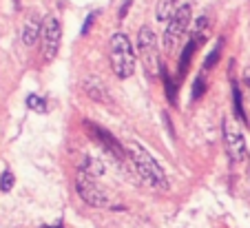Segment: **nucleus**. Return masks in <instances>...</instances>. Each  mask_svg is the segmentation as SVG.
<instances>
[{"label": "nucleus", "instance_id": "2", "mask_svg": "<svg viewBox=\"0 0 250 228\" xmlns=\"http://www.w3.org/2000/svg\"><path fill=\"white\" fill-rule=\"evenodd\" d=\"M109 56L111 69L120 80H126L133 76V71H135V49H133V42L128 40L126 34H122V31L113 34L109 44Z\"/></svg>", "mask_w": 250, "mask_h": 228}, {"label": "nucleus", "instance_id": "4", "mask_svg": "<svg viewBox=\"0 0 250 228\" xmlns=\"http://www.w3.org/2000/svg\"><path fill=\"white\" fill-rule=\"evenodd\" d=\"M76 190L80 195V200L84 204L93 206V208H109L111 206V197L100 188V184L95 182L93 175L84 171H78V177H76Z\"/></svg>", "mask_w": 250, "mask_h": 228}, {"label": "nucleus", "instance_id": "20", "mask_svg": "<svg viewBox=\"0 0 250 228\" xmlns=\"http://www.w3.org/2000/svg\"><path fill=\"white\" fill-rule=\"evenodd\" d=\"M241 84H244V91H246V95H248V100H250V67H246L244 73H241Z\"/></svg>", "mask_w": 250, "mask_h": 228}, {"label": "nucleus", "instance_id": "10", "mask_svg": "<svg viewBox=\"0 0 250 228\" xmlns=\"http://www.w3.org/2000/svg\"><path fill=\"white\" fill-rule=\"evenodd\" d=\"M82 89H84V93L89 95L91 100L100 102V104H111V95H109V89L102 84V82L98 80V78H86L84 82H82Z\"/></svg>", "mask_w": 250, "mask_h": 228}, {"label": "nucleus", "instance_id": "3", "mask_svg": "<svg viewBox=\"0 0 250 228\" xmlns=\"http://www.w3.org/2000/svg\"><path fill=\"white\" fill-rule=\"evenodd\" d=\"M135 49H137V56L142 58V64H144L146 73L153 78L162 67H160V58H157V36L153 34L151 27H142L137 31Z\"/></svg>", "mask_w": 250, "mask_h": 228}, {"label": "nucleus", "instance_id": "22", "mask_svg": "<svg viewBox=\"0 0 250 228\" xmlns=\"http://www.w3.org/2000/svg\"><path fill=\"white\" fill-rule=\"evenodd\" d=\"M131 5H133V0H124V2H122V7H120V11H118V18H120V20L126 18V14H128V9H131Z\"/></svg>", "mask_w": 250, "mask_h": 228}, {"label": "nucleus", "instance_id": "17", "mask_svg": "<svg viewBox=\"0 0 250 228\" xmlns=\"http://www.w3.org/2000/svg\"><path fill=\"white\" fill-rule=\"evenodd\" d=\"M27 106L31 111H38V113H47V100L40 98V95H36V93H31L27 98Z\"/></svg>", "mask_w": 250, "mask_h": 228}, {"label": "nucleus", "instance_id": "18", "mask_svg": "<svg viewBox=\"0 0 250 228\" xmlns=\"http://www.w3.org/2000/svg\"><path fill=\"white\" fill-rule=\"evenodd\" d=\"M204 93H206V76L199 73V76L195 78V82H193V95H190V98H193V100H199Z\"/></svg>", "mask_w": 250, "mask_h": 228}, {"label": "nucleus", "instance_id": "7", "mask_svg": "<svg viewBox=\"0 0 250 228\" xmlns=\"http://www.w3.org/2000/svg\"><path fill=\"white\" fill-rule=\"evenodd\" d=\"M193 9H190L188 2H184V5L177 7V11H175V16L168 20V24H166V31H164V44L166 49H173L175 42L182 38V36L186 34V29H188V24L193 22Z\"/></svg>", "mask_w": 250, "mask_h": 228}, {"label": "nucleus", "instance_id": "5", "mask_svg": "<svg viewBox=\"0 0 250 228\" xmlns=\"http://www.w3.org/2000/svg\"><path fill=\"white\" fill-rule=\"evenodd\" d=\"M40 40H42V58L47 62H51L58 56V51H60V42H62V24L58 16L51 14L42 20Z\"/></svg>", "mask_w": 250, "mask_h": 228}, {"label": "nucleus", "instance_id": "16", "mask_svg": "<svg viewBox=\"0 0 250 228\" xmlns=\"http://www.w3.org/2000/svg\"><path fill=\"white\" fill-rule=\"evenodd\" d=\"M222 49H224V38H219L217 42H215V49H212V51L206 56V60H204V69H210L217 64L219 56H222Z\"/></svg>", "mask_w": 250, "mask_h": 228}, {"label": "nucleus", "instance_id": "11", "mask_svg": "<svg viewBox=\"0 0 250 228\" xmlns=\"http://www.w3.org/2000/svg\"><path fill=\"white\" fill-rule=\"evenodd\" d=\"M202 47V44L197 42L195 38H190L188 42L184 44V49H182V56H180V69H177V78H184L186 73H188V67H190V60H193V56H195V51Z\"/></svg>", "mask_w": 250, "mask_h": 228}, {"label": "nucleus", "instance_id": "23", "mask_svg": "<svg viewBox=\"0 0 250 228\" xmlns=\"http://www.w3.org/2000/svg\"><path fill=\"white\" fill-rule=\"evenodd\" d=\"M56 228H62V226H56Z\"/></svg>", "mask_w": 250, "mask_h": 228}, {"label": "nucleus", "instance_id": "13", "mask_svg": "<svg viewBox=\"0 0 250 228\" xmlns=\"http://www.w3.org/2000/svg\"><path fill=\"white\" fill-rule=\"evenodd\" d=\"M232 113H235V118L239 120V122H244V124H248V115H246V111H244V100H241V89H239V84L237 82H232Z\"/></svg>", "mask_w": 250, "mask_h": 228}, {"label": "nucleus", "instance_id": "14", "mask_svg": "<svg viewBox=\"0 0 250 228\" xmlns=\"http://www.w3.org/2000/svg\"><path fill=\"white\" fill-rule=\"evenodd\" d=\"M160 73H162V82H164V91H166V100L170 102V104H177V86H175V82H173V78H170V73L166 71L164 67L160 69Z\"/></svg>", "mask_w": 250, "mask_h": 228}, {"label": "nucleus", "instance_id": "21", "mask_svg": "<svg viewBox=\"0 0 250 228\" xmlns=\"http://www.w3.org/2000/svg\"><path fill=\"white\" fill-rule=\"evenodd\" d=\"M95 16H98V11H93V14H89V16H86V18H84V24H82V31H80L82 36H86V34H89V29L93 27V20H95Z\"/></svg>", "mask_w": 250, "mask_h": 228}, {"label": "nucleus", "instance_id": "12", "mask_svg": "<svg viewBox=\"0 0 250 228\" xmlns=\"http://www.w3.org/2000/svg\"><path fill=\"white\" fill-rule=\"evenodd\" d=\"M175 11H177V0H160V2H157V9H155L157 22L168 24V20L175 16Z\"/></svg>", "mask_w": 250, "mask_h": 228}, {"label": "nucleus", "instance_id": "8", "mask_svg": "<svg viewBox=\"0 0 250 228\" xmlns=\"http://www.w3.org/2000/svg\"><path fill=\"white\" fill-rule=\"evenodd\" d=\"M84 126H86V133L93 135L95 142L102 144V146L106 148V151H109L111 155H115V157H124V148L120 146V142L109 133V131H106V128L98 126V124H93V122H84Z\"/></svg>", "mask_w": 250, "mask_h": 228}, {"label": "nucleus", "instance_id": "15", "mask_svg": "<svg viewBox=\"0 0 250 228\" xmlns=\"http://www.w3.org/2000/svg\"><path fill=\"white\" fill-rule=\"evenodd\" d=\"M80 171L89 173V175H93V177H100V175H104V171H106V166H104V164H102V162H100V160H95V157H86V160L82 162Z\"/></svg>", "mask_w": 250, "mask_h": 228}, {"label": "nucleus", "instance_id": "1", "mask_svg": "<svg viewBox=\"0 0 250 228\" xmlns=\"http://www.w3.org/2000/svg\"><path fill=\"white\" fill-rule=\"evenodd\" d=\"M128 160H131L135 173L142 177V182L151 188H168V180H166L164 168L157 164V160L140 144H131L128 146Z\"/></svg>", "mask_w": 250, "mask_h": 228}, {"label": "nucleus", "instance_id": "9", "mask_svg": "<svg viewBox=\"0 0 250 228\" xmlns=\"http://www.w3.org/2000/svg\"><path fill=\"white\" fill-rule=\"evenodd\" d=\"M40 34H42V22H40V16L38 14H29L27 18H24V22H22V31H20L22 42L27 44V47H33V44H36V40L40 38Z\"/></svg>", "mask_w": 250, "mask_h": 228}, {"label": "nucleus", "instance_id": "6", "mask_svg": "<svg viewBox=\"0 0 250 228\" xmlns=\"http://www.w3.org/2000/svg\"><path fill=\"white\" fill-rule=\"evenodd\" d=\"M222 128H224V146H226L228 157H230L235 164L244 162L246 155H248V146H246V140H244V133H241V128L237 126L235 122H230L228 118L224 120Z\"/></svg>", "mask_w": 250, "mask_h": 228}, {"label": "nucleus", "instance_id": "19", "mask_svg": "<svg viewBox=\"0 0 250 228\" xmlns=\"http://www.w3.org/2000/svg\"><path fill=\"white\" fill-rule=\"evenodd\" d=\"M11 188H14V173L5 171L0 175V190H2V193H9Z\"/></svg>", "mask_w": 250, "mask_h": 228}]
</instances>
